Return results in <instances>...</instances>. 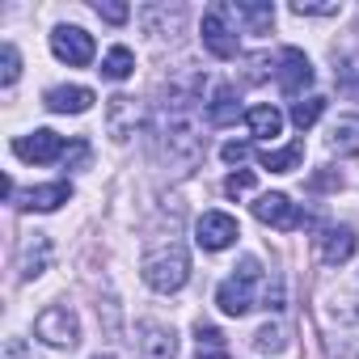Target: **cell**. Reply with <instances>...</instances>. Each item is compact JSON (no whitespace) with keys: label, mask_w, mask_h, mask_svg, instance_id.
Instances as JSON below:
<instances>
[{"label":"cell","mask_w":359,"mask_h":359,"mask_svg":"<svg viewBox=\"0 0 359 359\" xmlns=\"http://www.w3.org/2000/svg\"><path fill=\"white\" fill-rule=\"evenodd\" d=\"M275 64H279V60H275ZM275 64H271V55H250V72H245V76H250V81L258 85V81H266L271 72H279Z\"/></svg>","instance_id":"cell-29"},{"label":"cell","mask_w":359,"mask_h":359,"mask_svg":"<svg viewBox=\"0 0 359 359\" xmlns=\"http://www.w3.org/2000/svg\"><path fill=\"white\" fill-rule=\"evenodd\" d=\"M355 233L346 229V224H338V229H325L321 237H317V250H321V262L325 266H342V262H351L355 258Z\"/></svg>","instance_id":"cell-13"},{"label":"cell","mask_w":359,"mask_h":359,"mask_svg":"<svg viewBox=\"0 0 359 359\" xmlns=\"http://www.w3.org/2000/svg\"><path fill=\"white\" fill-rule=\"evenodd\" d=\"M241 237V229H237V220L229 216V212H203L199 216V224H195V241L203 245V250H229L233 241Z\"/></svg>","instance_id":"cell-7"},{"label":"cell","mask_w":359,"mask_h":359,"mask_svg":"<svg viewBox=\"0 0 359 359\" xmlns=\"http://www.w3.org/2000/svg\"><path fill=\"white\" fill-rule=\"evenodd\" d=\"M13 152H18L22 161L47 165V161H64L68 144H64V135H60V131H51V127H39V131H30V135H18V140H13Z\"/></svg>","instance_id":"cell-4"},{"label":"cell","mask_w":359,"mask_h":359,"mask_svg":"<svg viewBox=\"0 0 359 359\" xmlns=\"http://www.w3.org/2000/svg\"><path fill=\"white\" fill-rule=\"evenodd\" d=\"M254 216H258L262 224H271V229H283V233L304 224L300 208H296L287 195H279V191H271V195H258V199H254Z\"/></svg>","instance_id":"cell-8"},{"label":"cell","mask_w":359,"mask_h":359,"mask_svg":"<svg viewBox=\"0 0 359 359\" xmlns=\"http://www.w3.org/2000/svg\"><path fill=\"white\" fill-rule=\"evenodd\" d=\"M283 346H287V338H283L279 325H262V330L254 334V351H258V355H279Z\"/></svg>","instance_id":"cell-24"},{"label":"cell","mask_w":359,"mask_h":359,"mask_svg":"<svg viewBox=\"0 0 359 359\" xmlns=\"http://www.w3.org/2000/svg\"><path fill=\"white\" fill-rule=\"evenodd\" d=\"M220 156H224L229 165H237V161H245V156H250V144H237V140H229V144L220 148Z\"/></svg>","instance_id":"cell-31"},{"label":"cell","mask_w":359,"mask_h":359,"mask_svg":"<svg viewBox=\"0 0 359 359\" xmlns=\"http://www.w3.org/2000/svg\"><path fill=\"white\" fill-rule=\"evenodd\" d=\"M140 123H144V106H140L135 97H127V93L110 97V106H106V127H110V135H114L118 144L131 140Z\"/></svg>","instance_id":"cell-11"},{"label":"cell","mask_w":359,"mask_h":359,"mask_svg":"<svg viewBox=\"0 0 359 359\" xmlns=\"http://www.w3.org/2000/svg\"><path fill=\"white\" fill-rule=\"evenodd\" d=\"M131 68H135V55H131L127 47H110L97 72H102L106 81H127V76H131Z\"/></svg>","instance_id":"cell-21"},{"label":"cell","mask_w":359,"mask_h":359,"mask_svg":"<svg viewBox=\"0 0 359 359\" xmlns=\"http://www.w3.org/2000/svg\"><path fill=\"white\" fill-rule=\"evenodd\" d=\"M68 199H72V187L68 182H47V187H30L18 208H26V212H55Z\"/></svg>","instance_id":"cell-14"},{"label":"cell","mask_w":359,"mask_h":359,"mask_svg":"<svg viewBox=\"0 0 359 359\" xmlns=\"http://www.w3.org/2000/svg\"><path fill=\"white\" fill-rule=\"evenodd\" d=\"M254 182H258V177H254V169H233L229 177H224V195H250L254 191Z\"/></svg>","instance_id":"cell-25"},{"label":"cell","mask_w":359,"mask_h":359,"mask_svg":"<svg viewBox=\"0 0 359 359\" xmlns=\"http://www.w3.org/2000/svg\"><path fill=\"white\" fill-rule=\"evenodd\" d=\"M224 18H229V13H224V5L203 13V47H208L216 60H233V55H237V34L229 30V22H224Z\"/></svg>","instance_id":"cell-10"},{"label":"cell","mask_w":359,"mask_h":359,"mask_svg":"<svg viewBox=\"0 0 359 359\" xmlns=\"http://www.w3.org/2000/svg\"><path fill=\"white\" fill-rule=\"evenodd\" d=\"M321 114H325V97H304V102H292V123H296L300 131H309Z\"/></svg>","instance_id":"cell-23"},{"label":"cell","mask_w":359,"mask_h":359,"mask_svg":"<svg viewBox=\"0 0 359 359\" xmlns=\"http://www.w3.org/2000/svg\"><path fill=\"white\" fill-rule=\"evenodd\" d=\"M241 118V102H237V89L233 85H216L212 102H208V123L212 127H229Z\"/></svg>","instance_id":"cell-15"},{"label":"cell","mask_w":359,"mask_h":359,"mask_svg":"<svg viewBox=\"0 0 359 359\" xmlns=\"http://www.w3.org/2000/svg\"><path fill=\"white\" fill-rule=\"evenodd\" d=\"M51 51H55V60H64L68 68H85V64H93V34H85L81 26H60L55 34H51Z\"/></svg>","instance_id":"cell-5"},{"label":"cell","mask_w":359,"mask_h":359,"mask_svg":"<svg viewBox=\"0 0 359 359\" xmlns=\"http://www.w3.org/2000/svg\"><path fill=\"white\" fill-rule=\"evenodd\" d=\"M47 262H51V241H47L43 233H34V241L22 250V279L43 275V271H47Z\"/></svg>","instance_id":"cell-20"},{"label":"cell","mask_w":359,"mask_h":359,"mask_svg":"<svg viewBox=\"0 0 359 359\" xmlns=\"http://www.w3.org/2000/svg\"><path fill=\"white\" fill-rule=\"evenodd\" d=\"M22 351H26V346H22V342H18V338H13V342H9V346H5V359H26V355H22Z\"/></svg>","instance_id":"cell-33"},{"label":"cell","mask_w":359,"mask_h":359,"mask_svg":"<svg viewBox=\"0 0 359 359\" xmlns=\"http://www.w3.org/2000/svg\"><path fill=\"white\" fill-rule=\"evenodd\" d=\"M275 76H279V89H283L287 97H300V93L313 85V64H309V55H304L300 47H283Z\"/></svg>","instance_id":"cell-6"},{"label":"cell","mask_w":359,"mask_h":359,"mask_svg":"<svg viewBox=\"0 0 359 359\" xmlns=\"http://www.w3.org/2000/svg\"><path fill=\"white\" fill-rule=\"evenodd\" d=\"M245 123H250V131H254L258 140H275V135L283 131V114H279L275 106H254V110H245Z\"/></svg>","instance_id":"cell-19"},{"label":"cell","mask_w":359,"mask_h":359,"mask_svg":"<svg viewBox=\"0 0 359 359\" xmlns=\"http://www.w3.org/2000/svg\"><path fill=\"white\" fill-rule=\"evenodd\" d=\"M229 13L250 30V34H266L275 26V5H229Z\"/></svg>","instance_id":"cell-18"},{"label":"cell","mask_w":359,"mask_h":359,"mask_svg":"<svg viewBox=\"0 0 359 359\" xmlns=\"http://www.w3.org/2000/svg\"><path fill=\"white\" fill-rule=\"evenodd\" d=\"M93 102H97L93 89H85V85H55V89H47V97H43V106H47L51 114H85Z\"/></svg>","instance_id":"cell-12"},{"label":"cell","mask_w":359,"mask_h":359,"mask_svg":"<svg viewBox=\"0 0 359 359\" xmlns=\"http://www.w3.org/2000/svg\"><path fill=\"white\" fill-rule=\"evenodd\" d=\"M258 279H262V262H258V258H241L237 275H229V279L216 287V304H220V313H229V317H245V313L254 309V287H258Z\"/></svg>","instance_id":"cell-2"},{"label":"cell","mask_w":359,"mask_h":359,"mask_svg":"<svg viewBox=\"0 0 359 359\" xmlns=\"http://www.w3.org/2000/svg\"><path fill=\"white\" fill-rule=\"evenodd\" d=\"M195 338H199V359H229V346H224V334H220L216 325H203V321H199V330H195Z\"/></svg>","instance_id":"cell-22"},{"label":"cell","mask_w":359,"mask_h":359,"mask_svg":"<svg viewBox=\"0 0 359 359\" xmlns=\"http://www.w3.org/2000/svg\"><path fill=\"white\" fill-rule=\"evenodd\" d=\"M258 161H262V169H271V173H292V169H300V161H304V140H292L287 148H266Z\"/></svg>","instance_id":"cell-17"},{"label":"cell","mask_w":359,"mask_h":359,"mask_svg":"<svg viewBox=\"0 0 359 359\" xmlns=\"http://www.w3.org/2000/svg\"><path fill=\"white\" fill-rule=\"evenodd\" d=\"M330 152L338 156H359V114H342L330 127Z\"/></svg>","instance_id":"cell-16"},{"label":"cell","mask_w":359,"mask_h":359,"mask_svg":"<svg viewBox=\"0 0 359 359\" xmlns=\"http://www.w3.org/2000/svg\"><path fill=\"white\" fill-rule=\"evenodd\" d=\"M292 13H296V18H334L338 5H304V0H296Z\"/></svg>","instance_id":"cell-30"},{"label":"cell","mask_w":359,"mask_h":359,"mask_svg":"<svg viewBox=\"0 0 359 359\" xmlns=\"http://www.w3.org/2000/svg\"><path fill=\"white\" fill-rule=\"evenodd\" d=\"M34 334L47 342V346H76V338H81V325H76V313L72 309H64V304H51V309H43L39 313V321H34Z\"/></svg>","instance_id":"cell-3"},{"label":"cell","mask_w":359,"mask_h":359,"mask_svg":"<svg viewBox=\"0 0 359 359\" xmlns=\"http://www.w3.org/2000/svg\"><path fill=\"white\" fill-rule=\"evenodd\" d=\"M313 187H342V177H338V173H317Z\"/></svg>","instance_id":"cell-32"},{"label":"cell","mask_w":359,"mask_h":359,"mask_svg":"<svg viewBox=\"0 0 359 359\" xmlns=\"http://www.w3.org/2000/svg\"><path fill=\"white\" fill-rule=\"evenodd\" d=\"M89 156H93V152H89V144H85V140H72V144H68V152H64V165H68V169H85V165H89Z\"/></svg>","instance_id":"cell-28"},{"label":"cell","mask_w":359,"mask_h":359,"mask_svg":"<svg viewBox=\"0 0 359 359\" xmlns=\"http://www.w3.org/2000/svg\"><path fill=\"white\" fill-rule=\"evenodd\" d=\"M135 346H140V359H173L177 355V338L161 321H140L135 325Z\"/></svg>","instance_id":"cell-9"},{"label":"cell","mask_w":359,"mask_h":359,"mask_svg":"<svg viewBox=\"0 0 359 359\" xmlns=\"http://www.w3.org/2000/svg\"><path fill=\"white\" fill-rule=\"evenodd\" d=\"M0 55H5V72H0V81H5V85H18V76H22V55H18V47L5 43V47H0Z\"/></svg>","instance_id":"cell-27"},{"label":"cell","mask_w":359,"mask_h":359,"mask_svg":"<svg viewBox=\"0 0 359 359\" xmlns=\"http://www.w3.org/2000/svg\"><path fill=\"white\" fill-rule=\"evenodd\" d=\"M93 13H97L102 22H110V26H123V22L131 18V9H127V5H114V0H97Z\"/></svg>","instance_id":"cell-26"},{"label":"cell","mask_w":359,"mask_h":359,"mask_svg":"<svg viewBox=\"0 0 359 359\" xmlns=\"http://www.w3.org/2000/svg\"><path fill=\"white\" fill-rule=\"evenodd\" d=\"M140 275H144V283L152 287V292H177L187 279H191V254L177 245V241H169V245H161V250H148L144 254V262H140Z\"/></svg>","instance_id":"cell-1"}]
</instances>
